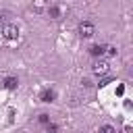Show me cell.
Segmentation results:
<instances>
[{"instance_id":"obj_1","label":"cell","mask_w":133,"mask_h":133,"mask_svg":"<svg viewBox=\"0 0 133 133\" xmlns=\"http://www.w3.org/2000/svg\"><path fill=\"white\" fill-rule=\"evenodd\" d=\"M79 35L83 37V39H87V37H91L94 33H96V25L94 23H89V21H83V23H79Z\"/></svg>"},{"instance_id":"obj_2","label":"cell","mask_w":133,"mask_h":133,"mask_svg":"<svg viewBox=\"0 0 133 133\" xmlns=\"http://www.w3.org/2000/svg\"><path fill=\"white\" fill-rule=\"evenodd\" d=\"M108 71H110V64H108L106 60H96V62L91 64V73H94V75H98V77L106 75Z\"/></svg>"},{"instance_id":"obj_3","label":"cell","mask_w":133,"mask_h":133,"mask_svg":"<svg viewBox=\"0 0 133 133\" xmlns=\"http://www.w3.org/2000/svg\"><path fill=\"white\" fill-rule=\"evenodd\" d=\"M2 35H4L6 39H17V37H19V27L8 23V25H4V27H2Z\"/></svg>"},{"instance_id":"obj_4","label":"cell","mask_w":133,"mask_h":133,"mask_svg":"<svg viewBox=\"0 0 133 133\" xmlns=\"http://www.w3.org/2000/svg\"><path fill=\"white\" fill-rule=\"evenodd\" d=\"M54 98H56L54 89H44V91L39 94V100H42V102H54Z\"/></svg>"},{"instance_id":"obj_5","label":"cell","mask_w":133,"mask_h":133,"mask_svg":"<svg viewBox=\"0 0 133 133\" xmlns=\"http://www.w3.org/2000/svg\"><path fill=\"white\" fill-rule=\"evenodd\" d=\"M17 85H19L17 77H6V79H4V87H6V89H15Z\"/></svg>"},{"instance_id":"obj_6","label":"cell","mask_w":133,"mask_h":133,"mask_svg":"<svg viewBox=\"0 0 133 133\" xmlns=\"http://www.w3.org/2000/svg\"><path fill=\"white\" fill-rule=\"evenodd\" d=\"M104 48H106V46H91V48H89V54H91V56H102V54H104Z\"/></svg>"},{"instance_id":"obj_7","label":"cell","mask_w":133,"mask_h":133,"mask_svg":"<svg viewBox=\"0 0 133 133\" xmlns=\"http://www.w3.org/2000/svg\"><path fill=\"white\" fill-rule=\"evenodd\" d=\"M48 12H50V17H52V19H60V8H58V6H50V8H48Z\"/></svg>"},{"instance_id":"obj_8","label":"cell","mask_w":133,"mask_h":133,"mask_svg":"<svg viewBox=\"0 0 133 133\" xmlns=\"http://www.w3.org/2000/svg\"><path fill=\"white\" fill-rule=\"evenodd\" d=\"M116 52H118V50H116L114 46H106V48H104V54H106V56H116Z\"/></svg>"},{"instance_id":"obj_9","label":"cell","mask_w":133,"mask_h":133,"mask_svg":"<svg viewBox=\"0 0 133 133\" xmlns=\"http://www.w3.org/2000/svg\"><path fill=\"white\" fill-rule=\"evenodd\" d=\"M100 133H116V131H114L112 125H102V127H100Z\"/></svg>"},{"instance_id":"obj_10","label":"cell","mask_w":133,"mask_h":133,"mask_svg":"<svg viewBox=\"0 0 133 133\" xmlns=\"http://www.w3.org/2000/svg\"><path fill=\"white\" fill-rule=\"evenodd\" d=\"M37 121H39L42 125H48V123H50V116H48V114H39V118H37Z\"/></svg>"},{"instance_id":"obj_11","label":"cell","mask_w":133,"mask_h":133,"mask_svg":"<svg viewBox=\"0 0 133 133\" xmlns=\"http://www.w3.org/2000/svg\"><path fill=\"white\" fill-rule=\"evenodd\" d=\"M116 94H118V96H123V94H125V85H123V83L116 87Z\"/></svg>"},{"instance_id":"obj_12","label":"cell","mask_w":133,"mask_h":133,"mask_svg":"<svg viewBox=\"0 0 133 133\" xmlns=\"http://www.w3.org/2000/svg\"><path fill=\"white\" fill-rule=\"evenodd\" d=\"M4 21H6V17H4V15H0V23H2V25H4Z\"/></svg>"}]
</instances>
